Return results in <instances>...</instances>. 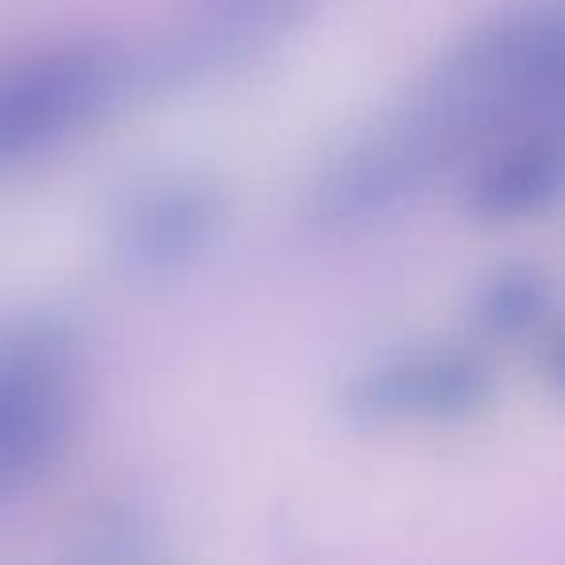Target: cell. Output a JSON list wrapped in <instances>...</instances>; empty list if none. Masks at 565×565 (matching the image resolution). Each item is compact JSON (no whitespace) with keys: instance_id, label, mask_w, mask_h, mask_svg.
<instances>
[{"instance_id":"cell-1","label":"cell","mask_w":565,"mask_h":565,"mask_svg":"<svg viewBox=\"0 0 565 565\" xmlns=\"http://www.w3.org/2000/svg\"><path fill=\"white\" fill-rule=\"evenodd\" d=\"M562 82V0H526L495 12L434 66L399 117L322 174V205L345 225L384 221L488 136L515 120H557Z\"/></svg>"},{"instance_id":"cell-2","label":"cell","mask_w":565,"mask_h":565,"mask_svg":"<svg viewBox=\"0 0 565 565\" xmlns=\"http://www.w3.org/2000/svg\"><path fill=\"white\" fill-rule=\"evenodd\" d=\"M128 86V63L102 43H58L0 63V167L63 148L105 120Z\"/></svg>"},{"instance_id":"cell-3","label":"cell","mask_w":565,"mask_h":565,"mask_svg":"<svg viewBox=\"0 0 565 565\" xmlns=\"http://www.w3.org/2000/svg\"><path fill=\"white\" fill-rule=\"evenodd\" d=\"M74 353L55 326L0 338V500L28 492L66 454L74 434Z\"/></svg>"},{"instance_id":"cell-4","label":"cell","mask_w":565,"mask_h":565,"mask_svg":"<svg viewBox=\"0 0 565 565\" xmlns=\"http://www.w3.org/2000/svg\"><path fill=\"white\" fill-rule=\"evenodd\" d=\"M225 225V194L205 174L171 171L136 182L109 217V252L136 279H167L210 252Z\"/></svg>"},{"instance_id":"cell-5","label":"cell","mask_w":565,"mask_h":565,"mask_svg":"<svg viewBox=\"0 0 565 565\" xmlns=\"http://www.w3.org/2000/svg\"><path fill=\"white\" fill-rule=\"evenodd\" d=\"M492 403V372L457 349L380 361L345 392V415L364 426L465 423Z\"/></svg>"},{"instance_id":"cell-6","label":"cell","mask_w":565,"mask_h":565,"mask_svg":"<svg viewBox=\"0 0 565 565\" xmlns=\"http://www.w3.org/2000/svg\"><path fill=\"white\" fill-rule=\"evenodd\" d=\"M562 140L557 125H539L523 140H511L503 151H495L469 182V205L472 217L495 221H523L534 213L550 210L562 194Z\"/></svg>"},{"instance_id":"cell-7","label":"cell","mask_w":565,"mask_h":565,"mask_svg":"<svg viewBox=\"0 0 565 565\" xmlns=\"http://www.w3.org/2000/svg\"><path fill=\"white\" fill-rule=\"evenodd\" d=\"M310 0H190L182 55L186 63H233L271 43L307 12Z\"/></svg>"},{"instance_id":"cell-8","label":"cell","mask_w":565,"mask_h":565,"mask_svg":"<svg viewBox=\"0 0 565 565\" xmlns=\"http://www.w3.org/2000/svg\"><path fill=\"white\" fill-rule=\"evenodd\" d=\"M480 326L500 341H523L554 315V287L534 267H503L488 279L477 302Z\"/></svg>"}]
</instances>
